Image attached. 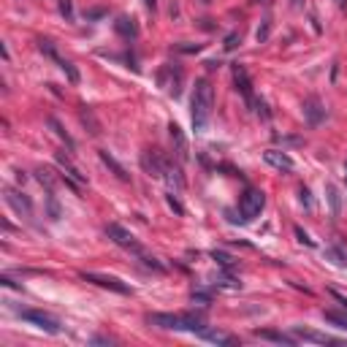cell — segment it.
<instances>
[{"mask_svg": "<svg viewBox=\"0 0 347 347\" xmlns=\"http://www.w3.org/2000/svg\"><path fill=\"white\" fill-rule=\"evenodd\" d=\"M190 109H193V128L198 133L206 130L212 119V111H215V87H212L209 79H198L196 90H193L190 98Z\"/></svg>", "mask_w": 347, "mask_h": 347, "instance_id": "obj_1", "label": "cell"}, {"mask_svg": "<svg viewBox=\"0 0 347 347\" xmlns=\"http://www.w3.org/2000/svg\"><path fill=\"white\" fill-rule=\"evenodd\" d=\"M149 325L157 328H168V331H190V333H201L206 325L198 315H171V312H155L146 317Z\"/></svg>", "mask_w": 347, "mask_h": 347, "instance_id": "obj_2", "label": "cell"}, {"mask_svg": "<svg viewBox=\"0 0 347 347\" xmlns=\"http://www.w3.org/2000/svg\"><path fill=\"white\" fill-rule=\"evenodd\" d=\"M106 236L111 239V242H114L117 247H122V250H130L133 255H138L141 258L144 255V247L136 242V236H133L130 231H125L122 225H117V223H109L106 225Z\"/></svg>", "mask_w": 347, "mask_h": 347, "instance_id": "obj_3", "label": "cell"}, {"mask_svg": "<svg viewBox=\"0 0 347 347\" xmlns=\"http://www.w3.org/2000/svg\"><path fill=\"white\" fill-rule=\"evenodd\" d=\"M263 204H266V196L255 188H250L242 196V201H239V212H242V217L250 223V220H255L260 212H263Z\"/></svg>", "mask_w": 347, "mask_h": 347, "instance_id": "obj_4", "label": "cell"}, {"mask_svg": "<svg viewBox=\"0 0 347 347\" xmlns=\"http://www.w3.org/2000/svg\"><path fill=\"white\" fill-rule=\"evenodd\" d=\"M17 315L22 317V320H28V323H33L36 328L46 331V333H60V331H63V325H60L52 315H46V312H38V309H19Z\"/></svg>", "mask_w": 347, "mask_h": 347, "instance_id": "obj_5", "label": "cell"}, {"mask_svg": "<svg viewBox=\"0 0 347 347\" xmlns=\"http://www.w3.org/2000/svg\"><path fill=\"white\" fill-rule=\"evenodd\" d=\"M182 79H185V73H182V68H179L177 63L163 65L160 73H157V84L163 87V90H171L173 95H179V92H182Z\"/></svg>", "mask_w": 347, "mask_h": 347, "instance_id": "obj_6", "label": "cell"}, {"mask_svg": "<svg viewBox=\"0 0 347 347\" xmlns=\"http://www.w3.org/2000/svg\"><path fill=\"white\" fill-rule=\"evenodd\" d=\"M82 279H84V282L98 285V288H109V290H114V293H122V296L133 293V290H130V285H125L122 279H117V277H111V274H95V271H82Z\"/></svg>", "mask_w": 347, "mask_h": 347, "instance_id": "obj_7", "label": "cell"}, {"mask_svg": "<svg viewBox=\"0 0 347 347\" xmlns=\"http://www.w3.org/2000/svg\"><path fill=\"white\" fill-rule=\"evenodd\" d=\"M3 196H6V204H9L19 217L33 220V204H30V198L25 196V193H19L14 188H9V185H3Z\"/></svg>", "mask_w": 347, "mask_h": 347, "instance_id": "obj_8", "label": "cell"}, {"mask_svg": "<svg viewBox=\"0 0 347 347\" xmlns=\"http://www.w3.org/2000/svg\"><path fill=\"white\" fill-rule=\"evenodd\" d=\"M263 160L271 165V168H277V171H285V173H290L293 168H296V163H293V157L288 155V152H282V149H266V152H263Z\"/></svg>", "mask_w": 347, "mask_h": 347, "instance_id": "obj_9", "label": "cell"}, {"mask_svg": "<svg viewBox=\"0 0 347 347\" xmlns=\"http://www.w3.org/2000/svg\"><path fill=\"white\" fill-rule=\"evenodd\" d=\"M141 168L149 173V177H163L165 160H163V155H160V152L146 149V152H141Z\"/></svg>", "mask_w": 347, "mask_h": 347, "instance_id": "obj_10", "label": "cell"}, {"mask_svg": "<svg viewBox=\"0 0 347 347\" xmlns=\"http://www.w3.org/2000/svg\"><path fill=\"white\" fill-rule=\"evenodd\" d=\"M233 82H236V90L244 95V101H247V106L252 103V82H250V73H247V68L244 65H239V63H233Z\"/></svg>", "mask_w": 347, "mask_h": 347, "instance_id": "obj_11", "label": "cell"}, {"mask_svg": "<svg viewBox=\"0 0 347 347\" xmlns=\"http://www.w3.org/2000/svg\"><path fill=\"white\" fill-rule=\"evenodd\" d=\"M304 117H306V122L315 128V125H320L325 119V109H323V103H320V98L317 95H309L304 101Z\"/></svg>", "mask_w": 347, "mask_h": 347, "instance_id": "obj_12", "label": "cell"}, {"mask_svg": "<svg viewBox=\"0 0 347 347\" xmlns=\"http://www.w3.org/2000/svg\"><path fill=\"white\" fill-rule=\"evenodd\" d=\"M168 136L173 141V152H177V157L179 160H188V138H185V133H182V128H179L177 122L168 125Z\"/></svg>", "mask_w": 347, "mask_h": 347, "instance_id": "obj_13", "label": "cell"}, {"mask_svg": "<svg viewBox=\"0 0 347 347\" xmlns=\"http://www.w3.org/2000/svg\"><path fill=\"white\" fill-rule=\"evenodd\" d=\"M293 336L304 339V342H315V344H336V339L325 336V333H317V331H309V328H301V325L293 328Z\"/></svg>", "mask_w": 347, "mask_h": 347, "instance_id": "obj_14", "label": "cell"}, {"mask_svg": "<svg viewBox=\"0 0 347 347\" xmlns=\"http://www.w3.org/2000/svg\"><path fill=\"white\" fill-rule=\"evenodd\" d=\"M57 163H60V168L68 173V179H73V182H79V185H84V182H87V177L76 168V165L71 163V157L65 155V152H57Z\"/></svg>", "mask_w": 347, "mask_h": 347, "instance_id": "obj_15", "label": "cell"}, {"mask_svg": "<svg viewBox=\"0 0 347 347\" xmlns=\"http://www.w3.org/2000/svg\"><path fill=\"white\" fill-rule=\"evenodd\" d=\"M114 30H117L122 38H128V41L138 36V25H136V19H133V17H117Z\"/></svg>", "mask_w": 347, "mask_h": 347, "instance_id": "obj_16", "label": "cell"}, {"mask_svg": "<svg viewBox=\"0 0 347 347\" xmlns=\"http://www.w3.org/2000/svg\"><path fill=\"white\" fill-rule=\"evenodd\" d=\"M163 179H165V182H168V188H171V190H185V177H182V171H179L177 165L165 163Z\"/></svg>", "mask_w": 347, "mask_h": 347, "instance_id": "obj_17", "label": "cell"}, {"mask_svg": "<svg viewBox=\"0 0 347 347\" xmlns=\"http://www.w3.org/2000/svg\"><path fill=\"white\" fill-rule=\"evenodd\" d=\"M98 155H101V160H103V165H109V168H111V171H114V177L119 179V182H130V173H128V171H125V168H122V165H119V163H117V160H114V157H111V155H109V152H106V149H101V152H98Z\"/></svg>", "mask_w": 347, "mask_h": 347, "instance_id": "obj_18", "label": "cell"}, {"mask_svg": "<svg viewBox=\"0 0 347 347\" xmlns=\"http://www.w3.org/2000/svg\"><path fill=\"white\" fill-rule=\"evenodd\" d=\"M79 119H82L84 128H90V136H98V133H101V122L95 119V111H92L90 106H82V111H79Z\"/></svg>", "mask_w": 347, "mask_h": 347, "instance_id": "obj_19", "label": "cell"}, {"mask_svg": "<svg viewBox=\"0 0 347 347\" xmlns=\"http://www.w3.org/2000/svg\"><path fill=\"white\" fill-rule=\"evenodd\" d=\"M201 339H206V342H217V344H236V336H228V333H223V331H215V328H206L198 333Z\"/></svg>", "mask_w": 347, "mask_h": 347, "instance_id": "obj_20", "label": "cell"}, {"mask_svg": "<svg viewBox=\"0 0 347 347\" xmlns=\"http://www.w3.org/2000/svg\"><path fill=\"white\" fill-rule=\"evenodd\" d=\"M258 339H269V342H279V344H296L293 333H282V331H255Z\"/></svg>", "mask_w": 347, "mask_h": 347, "instance_id": "obj_21", "label": "cell"}, {"mask_svg": "<svg viewBox=\"0 0 347 347\" xmlns=\"http://www.w3.org/2000/svg\"><path fill=\"white\" fill-rule=\"evenodd\" d=\"M46 122H49V128H52V130H55V136L60 138V141H65V146H68V149H71V152H73V149H76V144H73V138L68 136V130H65V128H63V125H60V122H57V117H49V119H46Z\"/></svg>", "mask_w": 347, "mask_h": 347, "instance_id": "obj_22", "label": "cell"}, {"mask_svg": "<svg viewBox=\"0 0 347 347\" xmlns=\"http://www.w3.org/2000/svg\"><path fill=\"white\" fill-rule=\"evenodd\" d=\"M325 196H328V204H331V215L339 217V212H342V204H339V190H336V185H333V182L325 185Z\"/></svg>", "mask_w": 347, "mask_h": 347, "instance_id": "obj_23", "label": "cell"}, {"mask_svg": "<svg viewBox=\"0 0 347 347\" xmlns=\"http://www.w3.org/2000/svg\"><path fill=\"white\" fill-rule=\"evenodd\" d=\"M46 215H49V220H55V223L63 217V209H60V204H57V198H55L52 190H46Z\"/></svg>", "mask_w": 347, "mask_h": 347, "instance_id": "obj_24", "label": "cell"}, {"mask_svg": "<svg viewBox=\"0 0 347 347\" xmlns=\"http://www.w3.org/2000/svg\"><path fill=\"white\" fill-rule=\"evenodd\" d=\"M325 260H331L336 266H347V252L342 247H325Z\"/></svg>", "mask_w": 347, "mask_h": 347, "instance_id": "obj_25", "label": "cell"}, {"mask_svg": "<svg viewBox=\"0 0 347 347\" xmlns=\"http://www.w3.org/2000/svg\"><path fill=\"white\" fill-rule=\"evenodd\" d=\"M212 260H217V266L220 269H233V266H236V258H231L228 252H223V250H212Z\"/></svg>", "mask_w": 347, "mask_h": 347, "instance_id": "obj_26", "label": "cell"}, {"mask_svg": "<svg viewBox=\"0 0 347 347\" xmlns=\"http://www.w3.org/2000/svg\"><path fill=\"white\" fill-rule=\"evenodd\" d=\"M38 49H41L49 60H55V63H60V60H63V57L57 55V49H55V41H49V38H38Z\"/></svg>", "mask_w": 347, "mask_h": 347, "instance_id": "obj_27", "label": "cell"}, {"mask_svg": "<svg viewBox=\"0 0 347 347\" xmlns=\"http://www.w3.org/2000/svg\"><path fill=\"white\" fill-rule=\"evenodd\" d=\"M36 179L44 185L46 190H55V173H52L49 168H38V171H36Z\"/></svg>", "mask_w": 347, "mask_h": 347, "instance_id": "obj_28", "label": "cell"}, {"mask_svg": "<svg viewBox=\"0 0 347 347\" xmlns=\"http://www.w3.org/2000/svg\"><path fill=\"white\" fill-rule=\"evenodd\" d=\"M60 68H63V73H65V76H68V82L71 84H79V71H76V65H73V63H68V60H60Z\"/></svg>", "mask_w": 347, "mask_h": 347, "instance_id": "obj_29", "label": "cell"}, {"mask_svg": "<svg viewBox=\"0 0 347 347\" xmlns=\"http://www.w3.org/2000/svg\"><path fill=\"white\" fill-rule=\"evenodd\" d=\"M239 44H242V33L233 30V33H228V36H225L223 49H225V52H233V49H239Z\"/></svg>", "mask_w": 347, "mask_h": 347, "instance_id": "obj_30", "label": "cell"}, {"mask_svg": "<svg viewBox=\"0 0 347 347\" xmlns=\"http://www.w3.org/2000/svg\"><path fill=\"white\" fill-rule=\"evenodd\" d=\"M250 109L255 111V114H260L263 119H271V111H269V106H266V101H263V98H252Z\"/></svg>", "mask_w": 347, "mask_h": 347, "instance_id": "obj_31", "label": "cell"}, {"mask_svg": "<svg viewBox=\"0 0 347 347\" xmlns=\"http://www.w3.org/2000/svg\"><path fill=\"white\" fill-rule=\"evenodd\" d=\"M323 317L328 320V323H333L336 328H344L347 331V315H339V312H323Z\"/></svg>", "mask_w": 347, "mask_h": 347, "instance_id": "obj_32", "label": "cell"}, {"mask_svg": "<svg viewBox=\"0 0 347 347\" xmlns=\"http://www.w3.org/2000/svg\"><path fill=\"white\" fill-rule=\"evenodd\" d=\"M269 36H271V19H263V25L255 30V38H258V44H266L269 41Z\"/></svg>", "mask_w": 347, "mask_h": 347, "instance_id": "obj_33", "label": "cell"}, {"mask_svg": "<svg viewBox=\"0 0 347 347\" xmlns=\"http://www.w3.org/2000/svg\"><path fill=\"white\" fill-rule=\"evenodd\" d=\"M57 9H60V14L65 17V22H71V19H73V3H71V0H57Z\"/></svg>", "mask_w": 347, "mask_h": 347, "instance_id": "obj_34", "label": "cell"}, {"mask_svg": "<svg viewBox=\"0 0 347 347\" xmlns=\"http://www.w3.org/2000/svg\"><path fill=\"white\" fill-rule=\"evenodd\" d=\"M165 201H168V206H171V209H173V212H177V215H179V217H182V215H185V206H182V204H179V198H177V196H173V190L168 193V196H165Z\"/></svg>", "mask_w": 347, "mask_h": 347, "instance_id": "obj_35", "label": "cell"}, {"mask_svg": "<svg viewBox=\"0 0 347 347\" xmlns=\"http://www.w3.org/2000/svg\"><path fill=\"white\" fill-rule=\"evenodd\" d=\"M293 231H296V239H298L301 244H306V247H315V239H309V233H306L304 228H298V225H296Z\"/></svg>", "mask_w": 347, "mask_h": 347, "instance_id": "obj_36", "label": "cell"}, {"mask_svg": "<svg viewBox=\"0 0 347 347\" xmlns=\"http://www.w3.org/2000/svg\"><path fill=\"white\" fill-rule=\"evenodd\" d=\"M298 201H301L304 209H312V193L306 188H298Z\"/></svg>", "mask_w": 347, "mask_h": 347, "instance_id": "obj_37", "label": "cell"}, {"mask_svg": "<svg viewBox=\"0 0 347 347\" xmlns=\"http://www.w3.org/2000/svg\"><path fill=\"white\" fill-rule=\"evenodd\" d=\"M177 52H185V55H193V52H201V44H173Z\"/></svg>", "mask_w": 347, "mask_h": 347, "instance_id": "obj_38", "label": "cell"}, {"mask_svg": "<svg viewBox=\"0 0 347 347\" xmlns=\"http://www.w3.org/2000/svg\"><path fill=\"white\" fill-rule=\"evenodd\" d=\"M193 301H198V304H209V301H212V293H204V290H193Z\"/></svg>", "mask_w": 347, "mask_h": 347, "instance_id": "obj_39", "label": "cell"}, {"mask_svg": "<svg viewBox=\"0 0 347 347\" xmlns=\"http://www.w3.org/2000/svg\"><path fill=\"white\" fill-rule=\"evenodd\" d=\"M106 17V9H90V11H84V19H101Z\"/></svg>", "mask_w": 347, "mask_h": 347, "instance_id": "obj_40", "label": "cell"}, {"mask_svg": "<svg viewBox=\"0 0 347 347\" xmlns=\"http://www.w3.org/2000/svg\"><path fill=\"white\" fill-rule=\"evenodd\" d=\"M274 141L277 144H296L298 146V144H304V138H282V136H274Z\"/></svg>", "mask_w": 347, "mask_h": 347, "instance_id": "obj_41", "label": "cell"}, {"mask_svg": "<svg viewBox=\"0 0 347 347\" xmlns=\"http://www.w3.org/2000/svg\"><path fill=\"white\" fill-rule=\"evenodd\" d=\"M90 342H92V344H111L114 339H109V336H92Z\"/></svg>", "mask_w": 347, "mask_h": 347, "instance_id": "obj_42", "label": "cell"}, {"mask_svg": "<svg viewBox=\"0 0 347 347\" xmlns=\"http://www.w3.org/2000/svg\"><path fill=\"white\" fill-rule=\"evenodd\" d=\"M0 282H3L6 288H19V285H17V282H14V279H11V277H0Z\"/></svg>", "mask_w": 347, "mask_h": 347, "instance_id": "obj_43", "label": "cell"}, {"mask_svg": "<svg viewBox=\"0 0 347 347\" xmlns=\"http://www.w3.org/2000/svg\"><path fill=\"white\" fill-rule=\"evenodd\" d=\"M331 296H333V298H336V301H339V304H342V306H344V309H347V298H344V296H339V293H336V290H331Z\"/></svg>", "mask_w": 347, "mask_h": 347, "instance_id": "obj_44", "label": "cell"}, {"mask_svg": "<svg viewBox=\"0 0 347 347\" xmlns=\"http://www.w3.org/2000/svg\"><path fill=\"white\" fill-rule=\"evenodd\" d=\"M144 6H146L149 11H155V9H157V0H144Z\"/></svg>", "mask_w": 347, "mask_h": 347, "instance_id": "obj_45", "label": "cell"}, {"mask_svg": "<svg viewBox=\"0 0 347 347\" xmlns=\"http://www.w3.org/2000/svg\"><path fill=\"white\" fill-rule=\"evenodd\" d=\"M206 68H209V71H215V68H220V60H209V63H206Z\"/></svg>", "mask_w": 347, "mask_h": 347, "instance_id": "obj_46", "label": "cell"}, {"mask_svg": "<svg viewBox=\"0 0 347 347\" xmlns=\"http://www.w3.org/2000/svg\"><path fill=\"white\" fill-rule=\"evenodd\" d=\"M290 6H293V9H298V6H301V0H290Z\"/></svg>", "mask_w": 347, "mask_h": 347, "instance_id": "obj_47", "label": "cell"}, {"mask_svg": "<svg viewBox=\"0 0 347 347\" xmlns=\"http://www.w3.org/2000/svg\"><path fill=\"white\" fill-rule=\"evenodd\" d=\"M336 3H339V9H344V6H347V0H336Z\"/></svg>", "mask_w": 347, "mask_h": 347, "instance_id": "obj_48", "label": "cell"}, {"mask_svg": "<svg viewBox=\"0 0 347 347\" xmlns=\"http://www.w3.org/2000/svg\"><path fill=\"white\" fill-rule=\"evenodd\" d=\"M344 179H347V163H344Z\"/></svg>", "mask_w": 347, "mask_h": 347, "instance_id": "obj_49", "label": "cell"}, {"mask_svg": "<svg viewBox=\"0 0 347 347\" xmlns=\"http://www.w3.org/2000/svg\"><path fill=\"white\" fill-rule=\"evenodd\" d=\"M201 3H206V6H209V3H212V0H201Z\"/></svg>", "mask_w": 347, "mask_h": 347, "instance_id": "obj_50", "label": "cell"}]
</instances>
